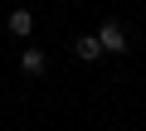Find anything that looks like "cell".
Masks as SVG:
<instances>
[{
	"instance_id": "6da1fadb",
	"label": "cell",
	"mask_w": 146,
	"mask_h": 131,
	"mask_svg": "<svg viewBox=\"0 0 146 131\" xmlns=\"http://www.w3.org/2000/svg\"><path fill=\"white\" fill-rule=\"evenodd\" d=\"M98 44H102V53H127V29L117 24V20H102V29H98Z\"/></svg>"
},
{
	"instance_id": "277c9868",
	"label": "cell",
	"mask_w": 146,
	"mask_h": 131,
	"mask_svg": "<svg viewBox=\"0 0 146 131\" xmlns=\"http://www.w3.org/2000/svg\"><path fill=\"white\" fill-rule=\"evenodd\" d=\"M5 24H10V34H15V39H25V34L34 29V15H29V10H10V20H5Z\"/></svg>"
},
{
	"instance_id": "7a4b0ae2",
	"label": "cell",
	"mask_w": 146,
	"mask_h": 131,
	"mask_svg": "<svg viewBox=\"0 0 146 131\" xmlns=\"http://www.w3.org/2000/svg\"><path fill=\"white\" fill-rule=\"evenodd\" d=\"M44 68H49V53H44V49H34V44H29V49H25V53H20V73H25V78H39V73H44Z\"/></svg>"
},
{
	"instance_id": "3957f363",
	"label": "cell",
	"mask_w": 146,
	"mask_h": 131,
	"mask_svg": "<svg viewBox=\"0 0 146 131\" xmlns=\"http://www.w3.org/2000/svg\"><path fill=\"white\" fill-rule=\"evenodd\" d=\"M73 53H78L83 63H93V58L102 53V44H98V34H78V39H73Z\"/></svg>"
}]
</instances>
